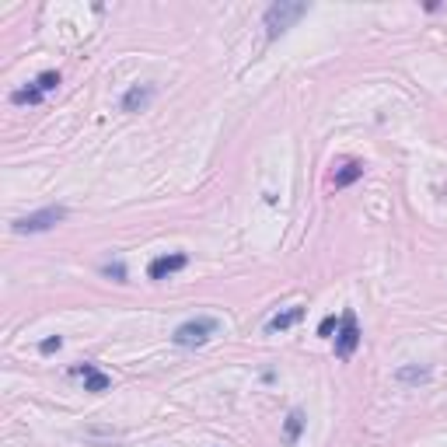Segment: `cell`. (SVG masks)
Segmentation results:
<instances>
[{"instance_id": "1", "label": "cell", "mask_w": 447, "mask_h": 447, "mask_svg": "<svg viewBox=\"0 0 447 447\" xmlns=\"http://www.w3.org/2000/svg\"><path fill=\"white\" fill-rule=\"evenodd\" d=\"M217 328L220 322L217 318H210V315H200V318H189V322H182V325L175 328V346H182V350H196V346H206L213 335H217Z\"/></svg>"}, {"instance_id": "2", "label": "cell", "mask_w": 447, "mask_h": 447, "mask_svg": "<svg viewBox=\"0 0 447 447\" xmlns=\"http://www.w3.org/2000/svg\"><path fill=\"white\" fill-rule=\"evenodd\" d=\"M308 14V4H293V0H280L266 11V36L269 39H280L284 32H290L301 18Z\"/></svg>"}, {"instance_id": "3", "label": "cell", "mask_w": 447, "mask_h": 447, "mask_svg": "<svg viewBox=\"0 0 447 447\" xmlns=\"http://www.w3.org/2000/svg\"><path fill=\"white\" fill-rule=\"evenodd\" d=\"M60 220H67V206H45L28 217H18L11 227H14V235H42V231H53Z\"/></svg>"}, {"instance_id": "4", "label": "cell", "mask_w": 447, "mask_h": 447, "mask_svg": "<svg viewBox=\"0 0 447 447\" xmlns=\"http://www.w3.org/2000/svg\"><path fill=\"white\" fill-rule=\"evenodd\" d=\"M360 346V328H357V315L343 311L339 328H335V353L339 357H353V350Z\"/></svg>"}, {"instance_id": "5", "label": "cell", "mask_w": 447, "mask_h": 447, "mask_svg": "<svg viewBox=\"0 0 447 447\" xmlns=\"http://www.w3.org/2000/svg\"><path fill=\"white\" fill-rule=\"evenodd\" d=\"M185 255L182 252H171V255H158V259H151V266H147V276L151 280H168L171 273H178V269H185Z\"/></svg>"}, {"instance_id": "6", "label": "cell", "mask_w": 447, "mask_h": 447, "mask_svg": "<svg viewBox=\"0 0 447 447\" xmlns=\"http://www.w3.org/2000/svg\"><path fill=\"white\" fill-rule=\"evenodd\" d=\"M74 374L77 377H84V392H109V374H102L95 364H81V367H74Z\"/></svg>"}, {"instance_id": "7", "label": "cell", "mask_w": 447, "mask_h": 447, "mask_svg": "<svg viewBox=\"0 0 447 447\" xmlns=\"http://www.w3.org/2000/svg\"><path fill=\"white\" fill-rule=\"evenodd\" d=\"M154 98V87L151 84H136V87H129L126 95H122V112H140V109H147V102Z\"/></svg>"}, {"instance_id": "8", "label": "cell", "mask_w": 447, "mask_h": 447, "mask_svg": "<svg viewBox=\"0 0 447 447\" xmlns=\"http://www.w3.org/2000/svg\"><path fill=\"white\" fill-rule=\"evenodd\" d=\"M430 377H433V370H430V367H419V364H406L395 370V381H399V384H416V388L426 384Z\"/></svg>"}, {"instance_id": "9", "label": "cell", "mask_w": 447, "mask_h": 447, "mask_svg": "<svg viewBox=\"0 0 447 447\" xmlns=\"http://www.w3.org/2000/svg\"><path fill=\"white\" fill-rule=\"evenodd\" d=\"M357 178H364V161H346L335 168V175H332V182H335V189H346V185H353Z\"/></svg>"}, {"instance_id": "10", "label": "cell", "mask_w": 447, "mask_h": 447, "mask_svg": "<svg viewBox=\"0 0 447 447\" xmlns=\"http://www.w3.org/2000/svg\"><path fill=\"white\" fill-rule=\"evenodd\" d=\"M304 318V308H286L280 315H273L269 322H266V332H286L290 325H297Z\"/></svg>"}, {"instance_id": "11", "label": "cell", "mask_w": 447, "mask_h": 447, "mask_svg": "<svg viewBox=\"0 0 447 447\" xmlns=\"http://www.w3.org/2000/svg\"><path fill=\"white\" fill-rule=\"evenodd\" d=\"M42 98H45V95H42L36 84H28V87H18V91H11V102H14V105H39Z\"/></svg>"}, {"instance_id": "12", "label": "cell", "mask_w": 447, "mask_h": 447, "mask_svg": "<svg viewBox=\"0 0 447 447\" xmlns=\"http://www.w3.org/2000/svg\"><path fill=\"white\" fill-rule=\"evenodd\" d=\"M301 430H304V412H301V409H293V412L286 416V437H290V441H297V437H301Z\"/></svg>"}, {"instance_id": "13", "label": "cell", "mask_w": 447, "mask_h": 447, "mask_svg": "<svg viewBox=\"0 0 447 447\" xmlns=\"http://www.w3.org/2000/svg\"><path fill=\"white\" fill-rule=\"evenodd\" d=\"M32 84L39 87L42 95H49V91H56V87H60V74H56V70H45V74H39Z\"/></svg>"}, {"instance_id": "14", "label": "cell", "mask_w": 447, "mask_h": 447, "mask_svg": "<svg viewBox=\"0 0 447 447\" xmlns=\"http://www.w3.org/2000/svg\"><path fill=\"white\" fill-rule=\"evenodd\" d=\"M60 346H63V339H60V335H53V339H42V343H39V353H56Z\"/></svg>"}, {"instance_id": "15", "label": "cell", "mask_w": 447, "mask_h": 447, "mask_svg": "<svg viewBox=\"0 0 447 447\" xmlns=\"http://www.w3.org/2000/svg\"><path fill=\"white\" fill-rule=\"evenodd\" d=\"M332 328H339V322H335V318H332V315H328V318H322V325H318V335H332Z\"/></svg>"}, {"instance_id": "16", "label": "cell", "mask_w": 447, "mask_h": 447, "mask_svg": "<svg viewBox=\"0 0 447 447\" xmlns=\"http://www.w3.org/2000/svg\"><path fill=\"white\" fill-rule=\"evenodd\" d=\"M105 273H109V276H116L119 284H122V280H126V269H122L119 262H116V266H105Z\"/></svg>"}]
</instances>
